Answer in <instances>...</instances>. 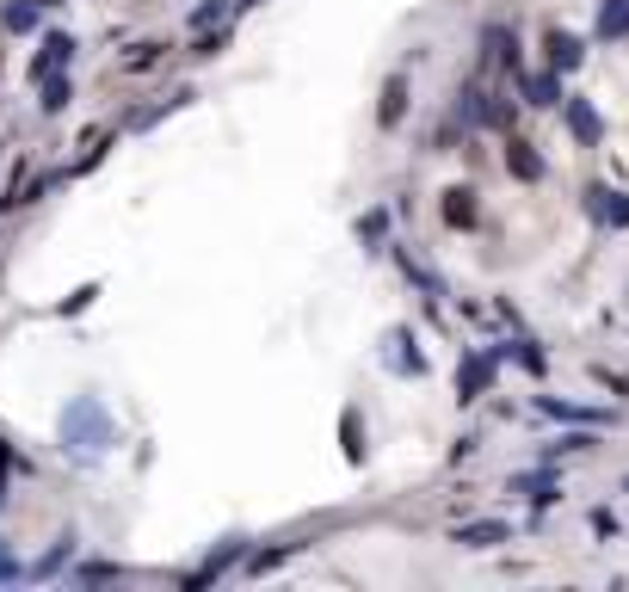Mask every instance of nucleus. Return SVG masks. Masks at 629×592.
Instances as JSON below:
<instances>
[{
    "label": "nucleus",
    "mask_w": 629,
    "mask_h": 592,
    "mask_svg": "<svg viewBox=\"0 0 629 592\" xmlns=\"http://www.w3.org/2000/svg\"><path fill=\"white\" fill-rule=\"evenodd\" d=\"M346 457L364 463V444H358V414H346Z\"/></svg>",
    "instance_id": "26"
},
{
    "label": "nucleus",
    "mask_w": 629,
    "mask_h": 592,
    "mask_svg": "<svg viewBox=\"0 0 629 592\" xmlns=\"http://www.w3.org/2000/svg\"><path fill=\"white\" fill-rule=\"evenodd\" d=\"M512 494H531L537 506H549L555 494H562V481H555L549 469H537V475H512Z\"/></svg>",
    "instance_id": "13"
},
{
    "label": "nucleus",
    "mask_w": 629,
    "mask_h": 592,
    "mask_svg": "<svg viewBox=\"0 0 629 592\" xmlns=\"http://www.w3.org/2000/svg\"><path fill=\"white\" fill-rule=\"evenodd\" d=\"M586 210H592V222H605V229H629V192L592 185V192H586Z\"/></svg>",
    "instance_id": "3"
},
{
    "label": "nucleus",
    "mask_w": 629,
    "mask_h": 592,
    "mask_svg": "<svg viewBox=\"0 0 629 592\" xmlns=\"http://www.w3.org/2000/svg\"><path fill=\"white\" fill-rule=\"evenodd\" d=\"M401 111H407V74H389V81H383V105H377V124L395 130Z\"/></svg>",
    "instance_id": "11"
},
{
    "label": "nucleus",
    "mask_w": 629,
    "mask_h": 592,
    "mask_svg": "<svg viewBox=\"0 0 629 592\" xmlns=\"http://www.w3.org/2000/svg\"><path fill=\"white\" fill-rule=\"evenodd\" d=\"M512 531L500 525V518H469V525H457L451 531V543H463V549H494V543H506Z\"/></svg>",
    "instance_id": "6"
},
{
    "label": "nucleus",
    "mask_w": 629,
    "mask_h": 592,
    "mask_svg": "<svg viewBox=\"0 0 629 592\" xmlns=\"http://www.w3.org/2000/svg\"><path fill=\"white\" fill-rule=\"evenodd\" d=\"M74 62V37L68 31H50L44 37V50H37V62H31V81H44V74H62Z\"/></svg>",
    "instance_id": "5"
},
{
    "label": "nucleus",
    "mask_w": 629,
    "mask_h": 592,
    "mask_svg": "<svg viewBox=\"0 0 629 592\" xmlns=\"http://www.w3.org/2000/svg\"><path fill=\"white\" fill-rule=\"evenodd\" d=\"M518 93H525L531 105H562V74H518Z\"/></svg>",
    "instance_id": "10"
},
{
    "label": "nucleus",
    "mask_w": 629,
    "mask_h": 592,
    "mask_svg": "<svg viewBox=\"0 0 629 592\" xmlns=\"http://www.w3.org/2000/svg\"><path fill=\"white\" fill-rule=\"evenodd\" d=\"M74 580H81V586H99V580H124V568H111V562H87V568H74Z\"/></svg>",
    "instance_id": "21"
},
{
    "label": "nucleus",
    "mask_w": 629,
    "mask_h": 592,
    "mask_svg": "<svg viewBox=\"0 0 629 592\" xmlns=\"http://www.w3.org/2000/svg\"><path fill=\"white\" fill-rule=\"evenodd\" d=\"M241 555H247V543H241V537H229L222 549H210V562H204L192 580H185V586H210V580H222V574H229V568L241 562Z\"/></svg>",
    "instance_id": "7"
},
{
    "label": "nucleus",
    "mask_w": 629,
    "mask_h": 592,
    "mask_svg": "<svg viewBox=\"0 0 629 592\" xmlns=\"http://www.w3.org/2000/svg\"><path fill=\"white\" fill-rule=\"evenodd\" d=\"M284 555H290V549H259V555H253V562H247V574H272V568L284 562Z\"/></svg>",
    "instance_id": "24"
},
{
    "label": "nucleus",
    "mask_w": 629,
    "mask_h": 592,
    "mask_svg": "<svg viewBox=\"0 0 629 592\" xmlns=\"http://www.w3.org/2000/svg\"><path fill=\"white\" fill-rule=\"evenodd\" d=\"M494 389V358L488 352H463V364H457V395L463 401H481Z\"/></svg>",
    "instance_id": "2"
},
{
    "label": "nucleus",
    "mask_w": 629,
    "mask_h": 592,
    "mask_svg": "<svg viewBox=\"0 0 629 592\" xmlns=\"http://www.w3.org/2000/svg\"><path fill=\"white\" fill-rule=\"evenodd\" d=\"M457 124H463V130L488 124V93H481V87H463V93H457Z\"/></svg>",
    "instance_id": "16"
},
{
    "label": "nucleus",
    "mask_w": 629,
    "mask_h": 592,
    "mask_svg": "<svg viewBox=\"0 0 629 592\" xmlns=\"http://www.w3.org/2000/svg\"><path fill=\"white\" fill-rule=\"evenodd\" d=\"M383 229H389V210H370V216H358V241H383Z\"/></svg>",
    "instance_id": "23"
},
{
    "label": "nucleus",
    "mask_w": 629,
    "mask_h": 592,
    "mask_svg": "<svg viewBox=\"0 0 629 592\" xmlns=\"http://www.w3.org/2000/svg\"><path fill=\"white\" fill-rule=\"evenodd\" d=\"M506 173H512V179H525V185H537V179H543V155H537L531 142H518V136H512V142H506Z\"/></svg>",
    "instance_id": "9"
},
{
    "label": "nucleus",
    "mask_w": 629,
    "mask_h": 592,
    "mask_svg": "<svg viewBox=\"0 0 629 592\" xmlns=\"http://www.w3.org/2000/svg\"><path fill=\"white\" fill-rule=\"evenodd\" d=\"M592 531H599V537H617L623 525H617V518H611V512H592Z\"/></svg>",
    "instance_id": "28"
},
{
    "label": "nucleus",
    "mask_w": 629,
    "mask_h": 592,
    "mask_svg": "<svg viewBox=\"0 0 629 592\" xmlns=\"http://www.w3.org/2000/svg\"><path fill=\"white\" fill-rule=\"evenodd\" d=\"M37 19H44V7H37V0H7V7H0V25H7L13 37L37 31Z\"/></svg>",
    "instance_id": "12"
},
{
    "label": "nucleus",
    "mask_w": 629,
    "mask_h": 592,
    "mask_svg": "<svg viewBox=\"0 0 629 592\" xmlns=\"http://www.w3.org/2000/svg\"><path fill=\"white\" fill-rule=\"evenodd\" d=\"M68 555H74V531H68V537H56V549H50L37 568H25V574H31V580H50V574H62V568H68Z\"/></svg>",
    "instance_id": "19"
},
{
    "label": "nucleus",
    "mask_w": 629,
    "mask_h": 592,
    "mask_svg": "<svg viewBox=\"0 0 629 592\" xmlns=\"http://www.w3.org/2000/svg\"><path fill=\"white\" fill-rule=\"evenodd\" d=\"M623 488H629V481H623Z\"/></svg>",
    "instance_id": "30"
},
{
    "label": "nucleus",
    "mask_w": 629,
    "mask_h": 592,
    "mask_svg": "<svg viewBox=\"0 0 629 592\" xmlns=\"http://www.w3.org/2000/svg\"><path fill=\"white\" fill-rule=\"evenodd\" d=\"M389 364L401 370V377H407V370H414V377L426 370V358L414 352V340H407V327H395V333H389Z\"/></svg>",
    "instance_id": "14"
},
{
    "label": "nucleus",
    "mask_w": 629,
    "mask_h": 592,
    "mask_svg": "<svg viewBox=\"0 0 629 592\" xmlns=\"http://www.w3.org/2000/svg\"><path fill=\"white\" fill-rule=\"evenodd\" d=\"M111 444H118V426H111L105 401L99 395H74L62 407V451L68 457H105Z\"/></svg>",
    "instance_id": "1"
},
{
    "label": "nucleus",
    "mask_w": 629,
    "mask_h": 592,
    "mask_svg": "<svg viewBox=\"0 0 629 592\" xmlns=\"http://www.w3.org/2000/svg\"><path fill=\"white\" fill-rule=\"evenodd\" d=\"M37 87H44V99H37V105H44V111H62V105L74 99V87L62 81V74H44V81H37Z\"/></svg>",
    "instance_id": "20"
},
{
    "label": "nucleus",
    "mask_w": 629,
    "mask_h": 592,
    "mask_svg": "<svg viewBox=\"0 0 629 592\" xmlns=\"http://www.w3.org/2000/svg\"><path fill=\"white\" fill-rule=\"evenodd\" d=\"M444 222H451V229H469V222H475V192L451 185V192H444Z\"/></svg>",
    "instance_id": "17"
},
{
    "label": "nucleus",
    "mask_w": 629,
    "mask_h": 592,
    "mask_svg": "<svg viewBox=\"0 0 629 592\" xmlns=\"http://www.w3.org/2000/svg\"><path fill=\"white\" fill-rule=\"evenodd\" d=\"M155 56H161V44H136V56L124 68H155Z\"/></svg>",
    "instance_id": "27"
},
{
    "label": "nucleus",
    "mask_w": 629,
    "mask_h": 592,
    "mask_svg": "<svg viewBox=\"0 0 629 592\" xmlns=\"http://www.w3.org/2000/svg\"><path fill=\"white\" fill-rule=\"evenodd\" d=\"M543 50H549V68H555V74H574L580 56H586V44H580L574 31H549V44H543Z\"/></svg>",
    "instance_id": "8"
},
{
    "label": "nucleus",
    "mask_w": 629,
    "mask_h": 592,
    "mask_svg": "<svg viewBox=\"0 0 629 592\" xmlns=\"http://www.w3.org/2000/svg\"><path fill=\"white\" fill-rule=\"evenodd\" d=\"M562 118H568V130H574V142H580V148H599L605 118L592 111V99H562Z\"/></svg>",
    "instance_id": "4"
},
{
    "label": "nucleus",
    "mask_w": 629,
    "mask_h": 592,
    "mask_svg": "<svg viewBox=\"0 0 629 592\" xmlns=\"http://www.w3.org/2000/svg\"><path fill=\"white\" fill-rule=\"evenodd\" d=\"M537 407H543V414H549V420H580V426H599V420H605V414H592V407H574V401H555V395H543Z\"/></svg>",
    "instance_id": "18"
},
{
    "label": "nucleus",
    "mask_w": 629,
    "mask_h": 592,
    "mask_svg": "<svg viewBox=\"0 0 629 592\" xmlns=\"http://www.w3.org/2000/svg\"><path fill=\"white\" fill-rule=\"evenodd\" d=\"M229 7H241V0H210V7H198V13H192V31H210V25H216L222 13H229Z\"/></svg>",
    "instance_id": "22"
},
{
    "label": "nucleus",
    "mask_w": 629,
    "mask_h": 592,
    "mask_svg": "<svg viewBox=\"0 0 629 592\" xmlns=\"http://www.w3.org/2000/svg\"><path fill=\"white\" fill-rule=\"evenodd\" d=\"M599 37H605V44L629 37V0H605V7H599Z\"/></svg>",
    "instance_id": "15"
},
{
    "label": "nucleus",
    "mask_w": 629,
    "mask_h": 592,
    "mask_svg": "<svg viewBox=\"0 0 629 592\" xmlns=\"http://www.w3.org/2000/svg\"><path fill=\"white\" fill-rule=\"evenodd\" d=\"M37 7H62V0H37Z\"/></svg>",
    "instance_id": "29"
},
{
    "label": "nucleus",
    "mask_w": 629,
    "mask_h": 592,
    "mask_svg": "<svg viewBox=\"0 0 629 592\" xmlns=\"http://www.w3.org/2000/svg\"><path fill=\"white\" fill-rule=\"evenodd\" d=\"M93 296H99V284H81V290H74V296H68V303H62V315H81V309L93 303Z\"/></svg>",
    "instance_id": "25"
}]
</instances>
